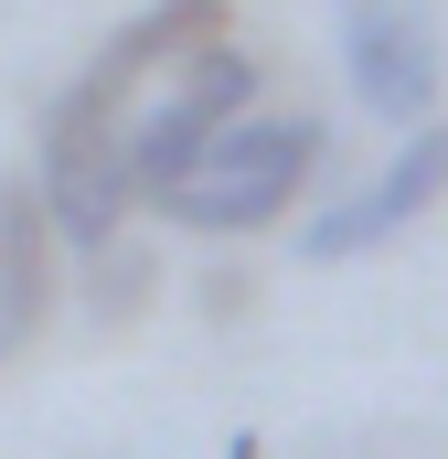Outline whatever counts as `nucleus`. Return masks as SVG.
Listing matches in <instances>:
<instances>
[{
  "mask_svg": "<svg viewBox=\"0 0 448 459\" xmlns=\"http://www.w3.org/2000/svg\"><path fill=\"white\" fill-rule=\"evenodd\" d=\"M246 108H256V65H246L235 43L193 54L150 108L128 117V182H139V204H171V193L214 160V139H224Z\"/></svg>",
  "mask_w": 448,
  "mask_h": 459,
  "instance_id": "f03ea898",
  "label": "nucleus"
},
{
  "mask_svg": "<svg viewBox=\"0 0 448 459\" xmlns=\"http://www.w3.org/2000/svg\"><path fill=\"white\" fill-rule=\"evenodd\" d=\"M448 193V108L427 117V128H406V150L352 193V204H332V214H310L299 225V256L310 267H341V256H374V246H395V235L417 225L427 204Z\"/></svg>",
  "mask_w": 448,
  "mask_h": 459,
  "instance_id": "39448f33",
  "label": "nucleus"
},
{
  "mask_svg": "<svg viewBox=\"0 0 448 459\" xmlns=\"http://www.w3.org/2000/svg\"><path fill=\"white\" fill-rule=\"evenodd\" d=\"M310 160H321V117H299V108L235 117V128L214 139V160H203L160 214H171L182 235H256V225H278V214L299 204Z\"/></svg>",
  "mask_w": 448,
  "mask_h": 459,
  "instance_id": "f257e3e1",
  "label": "nucleus"
},
{
  "mask_svg": "<svg viewBox=\"0 0 448 459\" xmlns=\"http://www.w3.org/2000/svg\"><path fill=\"white\" fill-rule=\"evenodd\" d=\"M54 256H65V235H54L43 182H0V342H32V332H43V310H54Z\"/></svg>",
  "mask_w": 448,
  "mask_h": 459,
  "instance_id": "423d86ee",
  "label": "nucleus"
},
{
  "mask_svg": "<svg viewBox=\"0 0 448 459\" xmlns=\"http://www.w3.org/2000/svg\"><path fill=\"white\" fill-rule=\"evenodd\" d=\"M341 75H352V108L395 117V128H427L438 117V32L417 0H341Z\"/></svg>",
  "mask_w": 448,
  "mask_h": 459,
  "instance_id": "20e7f679",
  "label": "nucleus"
},
{
  "mask_svg": "<svg viewBox=\"0 0 448 459\" xmlns=\"http://www.w3.org/2000/svg\"><path fill=\"white\" fill-rule=\"evenodd\" d=\"M214 43H224V0H150L139 22H117L108 43H97V65L54 97V117L128 139V97H139L160 65H193V54H214Z\"/></svg>",
  "mask_w": 448,
  "mask_h": 459,
  "instance_id": "7ed1b4c3",
  "label": "nucleus"
}]
</instances>
